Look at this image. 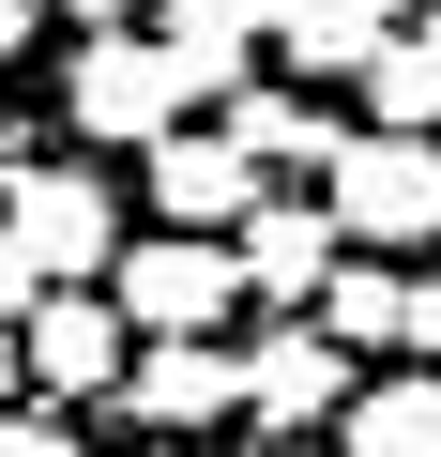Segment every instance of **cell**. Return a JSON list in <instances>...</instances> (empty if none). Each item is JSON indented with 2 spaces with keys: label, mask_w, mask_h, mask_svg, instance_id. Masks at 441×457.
Instances as JSON below:
<instances>
[{
  "label": "cell",
  "mask_w": 441,
  "mask_h": 457,
  "mask_svg": "<svg viewBox=\"0 0 441 457\" xmlns=\"http://www.w3.org/2000/svg\"><path fill=\"white\" fill-rule=\"evenodd\" d=\"M0 260H16L31 290H107V275H122V198H107V168L16 153V168H0Z\"/></svg>",
  "instance_id": "cell-1"
},
{
  "label": "cell",
  "mask_w": 441,
  "mask_h": 457,
  "mask_svg": "<svg viewBox=\"0 0 441 457\" xmlns=\"http://www.w3.org/2000/svg\"><path fill=\"white\" fill-rule=\"evenodd\" d=\"M183 62L152 46V16H107V31H77V62H61V122L92 137V153H152V137H183Z\"/></svg>",
  "instance_id": "cell-2"
},
{
  "label": "cell",
  "mask_w": 441,
  "mask_h": 457,
  "mask_svg": "<svg viewBox=\"0 0 441 457\" xmlns=\"http://www.w3.org/2000/svg\"><path fill=\"white\" fill-rule=\"evenodd\" d=\"M335 228H350V245L365 260H426L441 245V137H396V122H365L350 153H335Z\"/></svg>",
  "instance_id": "cell-3"
},
{
  "label": "cell",
  "mask_w": 441,
  "mask_h": 457,
  "mask_svg": "<svg viewBox=\"0 0 441 457\" xmlns=\"http://www.w3.org/2000/svg\"><path fill=\"white\" fill-rule=\"evenodd\" d=\"M107 305L137 336H229V305H259V290H244V245H213V228H137Z\"/></svg>",
  "instance_id": "cell-4"
},
{
  "label": "cell",
  "mask_w": 441,
  "mask_h": 457,
  "mask_svg": "<svg viewBox=\"0 0 441 457\" xmlns=\"http://www.w3.org/2000/svg\"><path fill=\"white\" fill-rule=\"evenodd\" d=\"M137 442H213L244 411V351L229 336H137V366H122V396H107Z\"/></svg>",
  "instance_id": "cell-5"
},
{
  "label": "cell",
  "mask_w": 441,
  "mask_h": 457,
  "mask_svg": "<svg viewBox=\"0 0 441 457\" xmlns=\"http://www.w3.org/2000/svg\"><path fill=\"white\" fill-rule=\"evenodd\" d=\"M137 198H152V228H213V245H244V213H259L274 183H259V153H244L229 122H183V137L137 153Z\"/></svg>",
  "instance_id": "cell-6"
},
{
  "label": "cell",
  "mask_w": 441,
  "mask_h": 457,
  "mask_svg": "<svg viewBox=\"0 0 441 457\" xmlns=\"http://www.w3.org/2000/svg\"><path fill=\"white\" fill-rule=\"evenodd\" d=\"M350 396H365V366H350L320 320H274V336L244 351V427H274L290 457H305V427H350Z\"/></svg>",
  "instance_id": "cell-7"
},
{
  "label": "cell",
  "mask_w": 441,
  "mask_h": 457,
  "mask_svg": "<svg viewBox=\"0 0 441 457\" xmlns=\"http://www.w3.org/2000/svg\"><path fill=\"white\" fill-rule=\"evenodd\" d=\"M16 336H31V396H61V411H107L122 366H137V320H122L107 290H46Z\"/></svg>",
  "instance_id": "cell-8"
},
{
  "label": "cell",
  "mask_w": 441,
  "mask_h": 457,
  "mask_svg": "<svg viewBox=\"0 0 441 457\" xmlns=\"http://www.w3.org/2000/svg\"><path fill=\"white\" fill-rule=\"evenodd\" d=\"M350 275V228H335V198H259L244 213V290L259 305H290V320H320V290Z\"/></svg>",
  "instance_id": "cell-9"
},
{
  "label": "cell",
  "mask_w": 441,
  "mask_h": 457,
  "mask_svg": "<svg viewBox=\"0 0 441 457\" xmlns=\"http://www.w3.org/2000/svg\"><path fill=\"white\" fill-rule=\"evenodd\" d=\"M152 46L183 62V92H198V107H229V92H259L274 0H152Z\"/></svg>",
  "instance_id": "cell-10"
},
{
  "label": "cell",
  "mask_w": 441,
  "mask_h": 457,
  "mask_svg": "<svg viewBox=\"0 0 441 457\" xmlns=\"http://www.w3.org/2000/svg\"><path fill=\"white\" fill-rule=\"evenodd\" d=\"M213 122H229L244 153H259V183L290 198V183H335V153L365 137V122H320L305 92H229V107H213Z\"/></svg>",
  "instance_id": "cell-11"
},
{
  "label": "cell",
  "mask_w": 441,
  "mask_h": 457,
  "mask_svg": "<svg viewBox=\"0 0 441 457\" xmlns=\"http://www.w3.org/2000/svg\"><path fill=\"white\" fill-rule=\"evenodd\" d=\"M411 31V0H274V62L290 77H365Z\"/></svg>",
  "instance_id": "cell-12"
},
{
  "label": "cell",
  "mask_w": 441,
  "mask_h": 457,
  "mask_svg": "<svg viewBox=\"0 0 441 457\" xmlns=\"http://www.w3.org/2000/svg\"><path fill=\"white\" fill-rule=\"evenodd\" d=\"M335 442L350 457H441V366H365V396H350Z\"/></svg>",
  "instance_id": "cell-13"
},
{
  "label": "cell",
  "mask_w": 441,
  "mask_h": 457,
  "mask_svg": "<svg viewBox=\"0 0 441 457\" xmlns=\"http://www.w3.org/2000/svg\"><path fill=\"white\" fill-rule=\"evenodd\" d=\"M320 336H335L350 366H365V351H411V275H380V260L350 245V275L320 290Z\"/></svg>",
  "instance_id": "cell-14"
},
{
  "label": "cell",
  "mask_w": 441,
  "mask_h": 457,
  "mask_svg": "<svg viewBox=\"0 0 441 457\" xmlns=\"http://www.w3.org/2000/svg\"><path fill=\"white\" fill-rule=\"evenodd\" d=\"M365 122H396V137H441V31L411 16L380 62H365Z\"/></svg>",
  "instance_id": "cell-15"
},
{
  "label": "cell",
  "mask_w": 441,
  "mask_h": 457,
  "mask_svg": "<svg viewBox=\"0 0 441 457\" xmlns=\"http://www.w3.org/2000/svg\"><path fill=\"white\" fill-rule=\"evenodd\" d=\"M0 457H77V427L61 411H0Z\"/></svg>",
  "instance_id": "cell-16"
},
{
  "label": "cell",
  "mask_w": 441,
  "mask_h": 457,
  "mask_svg": "<svg viewBox=\"0 0 441 457\" xmlns=\"http://www.w3.org/2000/svg\"><path fill=\"white\" fill-rule=\"evenodd\" d=\"M46 16H61V0H0V77L31 62V31H46Z\"/></svg>",
  "instance_id": "cell-17"
},
{
  "label": "cell",
  "mask_w": 441,
  "mask_h": 457,
  "mask_svg": "<svg viewBox=\"0 0 441 457\" xmlns=\"http://www.w3.org/2000/svg\"><path fill=\"white\" fill-rule=\"evenodd\" d=\"M411 366H441V275H411Z\"/></svg>",
  "instance_id": "cell-18"
},
{
  "label": "cell",
  "mask_w": 441,
  "mask_h": 457,
  "mask_svg": "<svg viewBox=\"0 0 441 457\" xmlns=\"http://www.w3.org/2000/svg\"><path fill=\"white\" fill-rule=\"evenodd\" d=\"M16 396H31V336L0 320V411H16Z\"/></svg>",
  "instance_id": "cell-19"
},
{
  "label": "cell",
  "mask_w": 441,
  "mask_h": 457,
  "mask_svg": "<svg viewBox=\"0 0 441 457\" xmlns=\"http://www.w3.org/2000/svg\"><path fill=\"white\" fill-rule=\"evenodd\" d=\"M152 457H198V442H152Z\"/></svg>",
  "instance_id": "cell-20"
},
{
  "label": "cell",
  "mask_w": 441,
  "mask_h": 457,
  "mask_svg": "<svg viewBox=\"0 0 441 457\" xmlns=\"http://www.w3.org/2000/svg\"><path fill=\"white\" fill-rule=\"evenodd\" d=\"M426 31H441V0H426Z\"/></svg>",
  "instance_id": "cell-21"
}]
</instances>
